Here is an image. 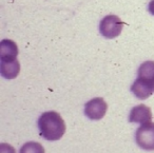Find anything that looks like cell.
<instances>
[{
	"mask_svg": "<svg viewBox=\"0 0 154 153\" xmlns=\"http://www.w3.org/2000/svg\"><path fill=\"white\" fill-rule=\"evenodd\" d=\"M40 135L50 142L59 140L66 133V126L61 115L55 111H48L40 115L38 119Z\"/></svg>",
	"mask_w": 154,
	"mask_h": 153,
	"instance_id": "1",
	"label": "cell"
},
{
	"mask_svg": "<svg viewBox=\"0 0 154 153\" xmlns=\"http://www.w3.org/2000/svg\"><path fill=\"white\" fill-rule=\"evenodd\" d=\"M108 105L101 97H95L85 105V115L92 120L101 119L106 115Z\"/></svg>",
	"mask_w": 154,
	"mask_h": 153,
	"instance_id": "4",
	"label": "cell"
},
{
	"mask_svg": "<svg viewBox=\"0 0 154 153\" xmlns=\"http://www.w3.org/2000/svg\"><path fill=\"white\" fill-rule=\"evenodd\" d=\"M148 10H149V13L151 14V15L154 16V0H152V1H150V2H149Z\"/></svg>",
	"mask_w": 154,
	"mask_h": 153,
	"instance_id": "12",
	"label": "cell"
},
{
	"mask_svg": "<svg viewBox=\"0 0 154 153\" xmlns=\"http://www.w3.org/2000/svg\"><path fill=\"white\" fill-rule=\"evenodd\" d=\"M138 77L151 81L154 79V61L149 60L140 64L138 69Z\"/></svg>",
	"mask_w": 154,
	"mask_h": 153,
	"instance_id": "9",
	"label": "cell"
},
{
	"mask_svg": "<svg viewBox=\"0 0 154 153\" xmlns=\"http://www.w3.org/2000/svg\"><path fill=\"white\" fill-rule=\"evenodd\" d=\"M152 87H153V90H154V79L152 80Z\"/></svg>",
	"mask_w": 154,
	"mask_h": 153,
	"instance_id": "13",
	"label": "cell"
},
{
	"mask_svg": "<svg viewBox=\"0 0 154 153\" xmlns=\"http://www.w3.org/2000/svg\"><path fill=\"white\" fill-rule=\"evenodd\" d=\"M131 92L134 94L135 97L143 100L149 98L154 92V90L153 87H152L151 81L141 78V77H138L133 83V85L131 86Z\"/></svg>",
	"mask_w": 154,
	"mask_h": 153,
	"instance_id": "5",
	"label": "cell"
},
{
	"mask_svg": "<svg viewBox=\"0 0 154 153\" xmlns=\"http://www.w3.org/2000/svg\"><path fill=\"white\" fill-rule=\"evenodd\" d=\"M125 22L116 15H108L103 18L99 24V31L103 37L108 39H113L120 35Z\"/></svg>",
	"mask_w": 154,
	"mask_h": 153,
	"instance_id": "2",
	"label": "cell"
},
{
	"mask_svg": "<svg viewBox=\"0 0 154 153\" xmlns=\"http://www.w3.org/2000/svg\"><path fill=\"white\" fill-rule=\"evenodd\" d=\"M19 153H45V148L39 142H28L20 148Z\"/></svg>",
	"mask_w": 154,
	"mask_h": 153,
	"instance_id": "10",
	"label": "cell"
},
{
	"mask_svg": "<svg viewBox=\"0 0 154 153\" xmlns=\"http://www.w3.org/2000/svg\"><path fill=\"white\" fill-rule=\"evenodd\" d=\"M0 73L2 77L7 79H14L19 75L20 73V64L17 58L14 60H7L1 61L0 64Z\"/></svg>",
	"mask_w": 154,
	"mask_h": 153,
	"instance_id": "8",
	"label": "cell"
},
{
	"mask_svg": "<svg viewBox=\"0 0 154 153\" xmlns=\"http://www.w3.org/2000/svg\"><path fill=\"white\" fill-rule=\"evenodd\" d=\"M0 153H16V151L14 147H12L11 145L2 142L0 145Z\"/></svg>",
	"mask_w": 154,
	"mask_h": 153,
	"instance_id": "11",
	"label": "cell"
},
{
	"mask_svg": "<svg viewBox=\"0 0 154 153\" xmlns=\"http://www.w3.org/2000/svg\"><path fill=\"white\" fill-rule=\"evenodd\" d=\"M151 119H152L151 109L143 104L134 107L131 110L130 115H129V121L130 123H140V125L150 123Z\"/></svg>",
	"mask_w": 154,
	"mask_h": 153,
	"instance_id": "6",
	"label": "cell"
},
{
	"mask_svg": "<svg viewBox=\"0 0 154 153\" xmlns=\"http://www.w3.org/2000/svg\"><path fill=\"white\" fill-rule=\"evenodd\" d=\"M18 53H19L18 47L13 40L3 39L0 42V58H1V61L16 59Z\"/></svg>",
	"mask_w": 154,
	"mask_h": 153,
	"instance_id": "7",
	"label": "cell"
},
{
	"mask_svg": "<svg viewBox=\"0 0 154 153\" xmlns=\"http://www.w3.org/2000/svg\"><path fill=\"white\" fill-rule=\"evenodd\" d=\"M137 146L145 151H154V123L141 125L135 132Z\"/></svg>",
	"mask_w": 154,
	"mask_h": 153,
	"instance_id": "3",
	"label": "cell"
}]
</instances>
